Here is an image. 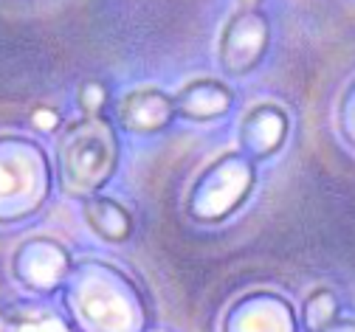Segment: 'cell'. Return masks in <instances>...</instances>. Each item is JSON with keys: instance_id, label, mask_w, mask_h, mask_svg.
Listing matches in <instances>:
<instances>
[{"instance_id": "30bf717a", "label": "cell", "mask_w": 355, "mask_h": 332, "mask_svg": "<svg viewBox=\"0 0 355 332\" xmlns=\"http://www.w3.org/2000/svg\"><path fill=\"white\" fill-rule=\"evenodd\" d=\"M234 105V93L229 85L217 79H198L178 90L175 96V110L189 121H211L226 116Z\"/></svg>"}, {"instance_id": "3957f363", "label": "cell", "mask_w": 355, "mask_h": 332, "mask_svg": "<svg viewBox=\"0 0 355 332\" xmlns=\"http://www.w3.org/2000/svg\"><path fill=\"white\" fill-rule=\"evenodd\" d=\"M54 164L34 138L0 132V225L34 217L51 198Z\"/></svg>"}, {"instance_id": "7c38bea8", "label": "cell", "mask_w": 355, "mask_h": 332, "mask_svg": "<svg viewBox=\"0 0 355 332\" xmlns=\"http://www.w3.org/2000/svg\"><path fill=\"white\" fill-rule=\"evenodd\" d=\"M341 313V302L338 296L330 290V288H316L310 293L302 304V321L299 326L302 329H310V332H330L333 324L338 321Z\"/></svg>"}, {"instance_id": "9a60e30c", "label": "cell", "mask_w": 355, "mask_h": 332, "mask_svg": "<svg viewBox=\"0 0 355 332\" xmlns=\"http://www.w3.org/2000/svg\"><path fill=\"white\" fill-rule=\"evenodd\" d=\"M28 121H31V127L40 130V132H57L60 124H62V116H60L54 107H37Z\"/></svg>"}, {"instance_id": "277c9868", "label": "cell", "mask_w": 355, "mask_h": 332, "mask_svg": "<svg viewBox=\"0 0 355 332\" xmlns=\"http://www.w3.org/2000/svg\"><path fill=\"white\" fill-rule=\"evenodd\" d=\"M254 158H248L243 150L223 152L189 186L187 214L198 222H223L245 203L254 189Z\"/></svg>"}, {"instance_id": "52a82bcc", "label": "cell", "mask_w": 355, "mask_h": 332, "mask_svg": "<svg viewBox=\"0 0 355 332\" xmlns=\"http://www.w3.org/2000/svg\"><path fill=\"white\" fill-rule=\"evenodd\" d=\"M226 332H262V329H299L293 304L277 290H251L240 296L223 321Z\"/></svg>"}, {"instance_id": "5bb4252c", "label": "cell", "mask_w": 355, "mask_h": 332, "mask_svg": "<svg viewBox=\"0 0 355 332\" xmlns=\"http://www.w3.org/2000/svg\"><path fill=\"white\" fill-rule=\"evenodd\" d=\"M338 127H341V135L355 147V82L344 90V96H341V105H338Z\"/></svg>"}, {"instance_id": "6da1fadb", "label": "cell", "mask_w": 355, "mask_h": 332, "mask_svg": "<svg viewBox=\"0 0 355 332\" xmlns=\"http://www.w3.org/2000/svg\"><path fill=\"white\" fill-rule=\"evenodd\" d=\"M62 307L71 326L82 332H136L150 326L144 290L110 262L73 265L62 284Z\"/></svg>"}, {"instance_id": "8fae6325", "label": "cell", "mask_w": 355, "mask_h": 332, "mask_svg": "<svg viewBox=\"0 0 355 332\" xmlns=\"http://www.w3.org/2000/svg\"><path fill=\"white\" fill-rule=\"evenodd\" d=\"M82 214H85V222L91 225V231L96 236H102L105 243H127L132 236V214L127 206H121L119 200L113 198H105V195H87L82 200Z\"/></svg>"}, {"instance_id": "9c48e42d", "label": "cell", "mask_w": 355, "mask_h": 332, "mask_svg": "<svg viewBox=\"0 0 355 332\" xmlns=\"http://www.w3.org/2000/svg\"><path fill=\"white\" fill-rule=\"evenodd\" d=\"M288 130H291V121L282 107L257 105L240 121V150L254 161L271 158L282 150Z\"/></svg>"}, {"instance_id": "2e32d148", "label": "cell", "mask_w": 355, "mask_h": 332, "mask_svg": "<svg viewBox=\"0 0 355 332\" xmlns=\"http://www.w3.org/2000/svg\"><path fill=\"white\" fill-rule=\"evenodd\" d=\"M262 0H240V9H259Z\"/></svg>"}, {"instance_id": "ba28073f", "label": "cell", "mask_w": 355, "mask_h": 332, "mask_svg": "<svg viewBox=\"0 0 355 332\" xmlns=\"http://www.w3.org/2000/svg\"><path fill=\"white\" fill-rule=\"evenodd\" d=\"M178 116L175 110V96H169L166 90L155 85L132 87L116 105V119L127 132L136 135H155L172 124Z\"/></svg>"}, {"instance_id": "7a4b0ae2", "label": "cell", "mask_w": 355, "mask_h": 332, "mask_svg": "<svg viewBox=\"0 0 355 332\" xmlns=\"http://www.w3.org/2000/svg\"><path fill=\"white\" fill-rule=\"evenodd\" d=\"M119 132L110 119L82 116L68 124L57 138L54 152V177L68 198L85 200L96 195L119 169Z\"/></svg>"}, {"instance_id": "5b68a950", "label": "cell", "mask_w": 355, "mask_h": 332, "mask_svg": "<svg viewBox=\"0 0 355 332\" xmlns=\"http://www.w3.org/2000/svg\"><path fill=\"white\" fill-rule=\"evenodd\" d=\"M271 49V23L259 9H240L220 31L217 60L229 76H245Z\"/></svg>"}, {"instance_id": "4fadbf2b", "label": "cell", "mask_w": 355, "mask_h": 332, "mask_svg": "<svg viewBox=\"0 0 355 332\" xmlns=\"http://www.w3.org/2000/svg\"><path fill=\"white\" fill-rule=\"evenodd\" d=\"M107 102H110V90L99 79H87L76 90V105L85 116H99L107 107Z\"/></svg>"}, {"instance_id": "8992f818", "label": "cell", "mask_w": 355, "mask_h": 332, "mask_svg": "<svg viewBox=\"0 0 355 332\" xmlns=\"http://www.w3.org/2000/svg\"><path fill=\"white\" fill-rule=\"evenodd\" d=\"M71 268H73L71 254L57 240H49V236L26 240L12 256V273L17 284L37 296L62 290Z\"/></svg>"}]
</instances>
